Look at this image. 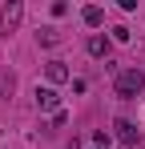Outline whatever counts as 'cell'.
I'll return each instance as SVG.
<instances>
[{"instance_id": "obj_1", "label": "cell", "mask_w": 145, "mask_h": 149, "mask_svg": "<svg viewBox=\"0 0 145 149\" xmlns=\"http://www.w3.org/2000/svg\"><path fill=\"white\" fill-rule=\"evenodd\" d=\"M141 89H145V73H141V69H121V73L113 77V93L125 97V101H133Z\"/></svg>"}, {"instance_id": "obj_2", "label": "cell", "mask_w": 145, "mask_h": 149, "mask_svg": "<svg viewBox=\"0 0 145 149\" xmlns=\"http://www.w3.org/2000/svg\"><path fill=\"white\" fill-rule=\"evenodd\" d=\"M20 20H24V4H20V0H12V4L0 12V28H4V32H16Z\"/></svg>"}, {"instance_id": "obj_3", "label": "cell", "mask_w": 145, "mask_h": 149, "mask_svg": "<svg viewBox=\"0 0 145 149\" xmlns=\"http://www.w3.org/2000/svg\"><path fill=\"white\" fill-rule=\"evenodd\" d=\"M36 109H45V113H56L61 109V97H56L52 85H36Z\"/></svg>"}, {"instance_id": "obj_4", "label": "cell", "mask_w": 145, "mask_h": 149, "mask_svg": "<svg viewBox=\"0 0 145 149\" xmlns=\"http://www.w3.org/2000/svg\"><path fill=\"white\" fill-rule=\"evenodd\" d=\"M113 129H117V141H121V145H137V141H141V129H137L133 121H125V117L113 121Z\"/></svg>"}, {"instance_id": "obj_5", "label": "cell", "mask_w": 145, "mask_h": 149, "mask_svg": "<svg viewBox=\"0 0 145 149\" xmlns=\"http://www.w3.org/2000/svg\"><path fill=\"white\" fill-rule=\"evenodd\" d=\"M45 77H48V85H65V81H69V65H65V61H48Z\"/></svg>"}, {"instance_id": "obj_6", "label": "cell", "mask_w": 145, "mask_h": 149, "mask_svg": "<svg viewBox=\"0 0 145 149\" xmlns=\"http://www.w3.org/2000/svg\"><path fill=\"white\" fill-rule=\"evenodd\" d=\"M85 49H89V56H97V61H101V56H109V36H101V32H97V36H89V45H85Z\"/></svg>"}, {"instance_id": "obj_7", "label": "cell", "mask_w": 145, "mask_h": 149, "mask_svg": "<svg viewBox=\"0 0 145 149\" xmlns=\"http://www.w3.org/2000/svg\"><path fill=\"white\" fill-rule=\"evenodd\" d=\"M81 20H85L89 28H101V24H105V8H97V4H89V8L81 12Z\"/></svg>"}, {"instance_id": "obj_8", "label": "cell", "mask_w": 145, "mask_h": 149, "mask_svg": "<svg viewBox=\"0 0 145 149\" xmlns=\"http://www.w3.org/2000/svg\"><path fill=\"white\" fill-rule=\"evenodd\" d=\"M12 89H16V77L8 73V69H0V101H4V97H12Z\"/></svg>"}, {"instance_id": "obj_9", "label": "cell", "mask_w": 145, "mask_h": 149, "mask_svg": "<svg viewBox=\"0 0 145 149\" xmlns=\"http://www.w3.org/2000/svg\"><path fill=\"white\" fill-rule=\"evenodd\" d=\"M36 40H40L45 49H52V45H61V32H56V28L48 24V28H40V32H36Z\"/></svg>"}, {"instance_id": "obj_10", "label": "cell", "mask_w": 145, "mask_h": 149, "mask_svg": "<svg viewBox=\"0 0 145 149\" xmlns=\"http://www.w3.org/2000/svg\"><path fill=\"white\" fill-rule=\"evenodd\" d=\"M105 145H109V133H105V129H97V133H93V149H105Z\"/></svg>"}]
</instances>
